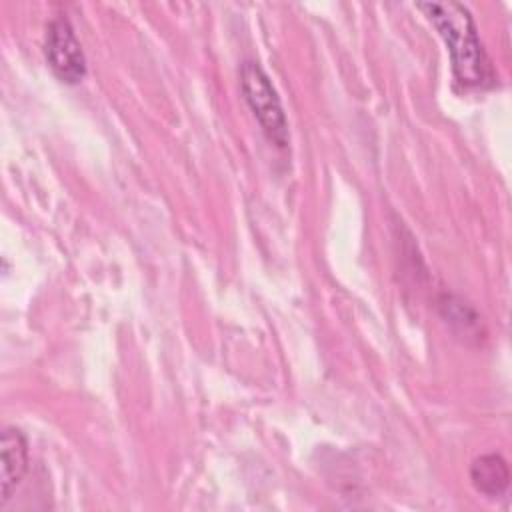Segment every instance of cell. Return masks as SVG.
<instances>
[{
    "instance_id": "5",
    "label": "cell",
    "mask_w": 512,
    "mask_h": 512,
    "mask_svg": "<svg viewBox=\"0 0 512 512\" xmlns=\"http://www.w3.org/2000/svg\"><path fill=\"white\" fill-rule=\"evenodd\" d=\"M470 480L480 494L488 498H500L508 490L510 468L500 454H482L470 464Z\"/></svg>"
},
{
    "instance_id": "1",
    "label": "cell",
    "mask_w": 512,
    "mask_h": 512,
    "mask_svg": "<svg viewBox=\"0 0 512 512\" xmlns=\"http://www.w3.org/2000/svg\"><path fill=\"white\" fill-rule=\"evenodd\" d=\"M416 8L424 12L446 42L456 80L470 88L492 86L494 68L470 10L460 2H418Z\"/></svg>"
},
{
    "instance_id": "4",
    "label": "cell",
    "mask_w": 512,
    "mask_h": 512,
    "mask_svg": "<svg viewBox=\"0 0 512 512\" xmlns=\"http://www.w3.org/2000/svg\"><path fill=\"white\" fill-rule=\"evenodd\" d=\"M2 474H0V508L14 496L28 470V440L18 428H4L0 440Z\"/></svg>"
},
{
    "instance_id": "3",
    "label": "cell",
    "mask_w": 512,
    "mask_h": 512,
    "mask_svg": "<svg viewBox=\"0 0 512 512\" xmlns=\"http://www.w3.org/2000/svg\"><path fill=\"white\" fill-rule=\"evenodd\" d=\"M44 58L54 76L66 84H78L86 76V58L68 18H52L44 32Z\"/></svg>"
},
{
    "instance_id": "2",
    "label": "cell",
    "mask_w": 512,
    "mask_h": 512,
    "mask_svg": "<svg viewBox=\"0 0 512 512\" xmlns=\"http://www.w3.org/2000/svg\"><path fill=\"white\" fill-rule=\"evenodd\" d=\"M240 88L248 108L252 110L258 124L262 126V132L266 134V138L278 148H288L290 132H288V120H286L284 108L280 104V98L272 80L268 78V74L262 70L258 62L246 60L240 66Z\"/></svg>"
}]
</instances>
